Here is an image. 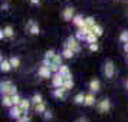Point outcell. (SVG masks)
<instances>
[{"mask_svg": "<svg viewBox=\"0 0 128 122\" xmlns=\"http://www.w3.org/2000/svg\"><path fill=\"white\" fill-rule=\"evenodd\" d=\"M29 32L32 33V35H38V33H39V26H38L33 20L29 22Z\"/></svg>", "mask_w": 128, "mask_h": 122, "instance_id": "e0dca14e", "label": "cell"}, {"mask_svg": "<svg viewBox=\"0 0 128 122\" xmlns=\"http://www.w3.org/2000/svg\"><path fill=\"white\" fill-rule=\"evenodd\" d=\"M2 104H3V106H9V108H12V106H13L12 96H9V95H3V99H2Z\"/></svg>", "mask_w": 128, "mask_h": 122, "instance_id": "2e32d148", "label": "cell"}, {"mask_svg": "<svg viewBox=\"0 0 128 122\" xmlns=\"http://www.w3.org/2000/svg\"><path fill=\"white\" fill-rule=\"evenodd\" d=\"M120 40L124 42V43H128V32H122L121 36H120Z\"/></svg>", "mask_w": 128, "mask_h": 122, "instance_id": "4dcf8cb0", "label": "cell"}, {"mask_svg": "<svg viewBox=\"0 0 128 122\" xmlns=\"http://www.w3.org/2000/svg\"><path fill=\"white\" fill-rule=\"evenodd\" d=\"M74 17H75L74 16V7H66L64 10V19L65 20H74Z\"/></svg>", "mask_w": 128, "mask_h": 122, "instance_id": "30bf717a", "label": "cell"}, {"mask_svg": "<svg viewBox=\"0 0 128 122\" xmlns=\"http://www.w3.org/2000/svg\"><path fill=\"white\" fill-rule=\"evenodd\" d=\"M95 24H96V23H95V19H94V17H86V19H85V27L92 29Z\"/></svg>", "mask_w": 128, "mask_h": 122, "instance_id": "44dd1931", "label": "cell"}, {"mask_svg": "<svg viewBox=\"0 0 128 122\" xmlns=\"http://www.w3.org/2000/svg\"><path fill=\"white\" fill-rule=\"evenodd\" d=\"M49 69H50V72L55 75V73H59L60 66H59V65H56V63H50V65H49Z\"/></svg>", "mask_w": 128, "mask_h": 122, "instance_id": "4316f807", "label": "cell"}, {"mask_svg": "<svg viewBox=\"0 0 128 122\" xmlns=\"http://www.w3.org/2000/svg\"><path fill=\"white\" fill-rule=\"evenodd\" d=\"M84 101H85V95L82 92L76 93V96L74 98V102H75V104H84Z\"/></svg>", "mask_w": 128, "mask_h": 122, "instance_id": "ffe728a7", "label": "cell"}, {"mask_svg": "<svg viewBox=\"0 0 128 122\" xmlns=\"http://www.w3.org/2000/svg\"><path fill=\"white\" fill-rule=\"evenodd\" d=\"M104 73H105V76H106V78H112V76H114V73H115V66H114V63H112L111 60H106V62H105Z\"/></svg>", "mask_w": 128, "mask_h": 122, "instance_id": "3957f363", "label": "cell"}, {"mask_svg": "<svg viewBox=\"0 0 128 122\" xmlns=\"http://www.w3.org/2000/svg\"><path fill=\"white\" fill-rule=\"evenodd\" d=\"M127 62H128V56H127Z\"/></svg>", "mask_w": 128, "mask_h": 122, "instance_id": "b9f144b4", "label": "cell"}, {"mask_svg": "<svg viewBox=\"0 0 128 122\" xmlns=\"http://www.w3.org/2000/svg\"><path fill=\"white\" fill-rule=\"evenodd\" d=\"M18 122H30V118L28 115H23L20 119H18Z\"/></svg>", "mask_w": 128, "mask_h": 122, "instance_id": "836d02e7", "label": "cell"}, {"mask_svg": "<svg viewBox=\"0 0 128 122\" xmlns=\"http://www.w3.org/2000/svg\"><path fill=\"white\" fill-rule=\"evenodd\" d=\"M65 49H69V50H72L74 53L79 52V50H81V46H79V43L76 40V37L69 36V37L66 39V42H65Z\"/></svg>", "mask_w": 128, "mask_h": 122, "instance_id": "7a4b0ae2", "label": "cell"}, {"mask_svg": "<svg viewBox=\"0 0 128 122\" xmlns=\"http://www.w3.org/2000/svg\"><path fill=\"white\" fill-rule=\"evenodd\" d=\"M23 115H24V112L22 111L20 106H12V108H10V116H12V118H14V119H20Z\"/></svg>", "mask_w": 128, "mask_h": 122, "instance_id": "8992f818", "label": "cell"}, {"mask_svg": "<svg viewBox=\"0 0 128 122\" xmlns=\"http://www.w3.org/2000/svg\"><path fill=\"white\" fill-rule=\"evenodd\" d=\"M65 83V78L60 73H55V75L52 76V85L55 88H62Z\"/></svg>", "mask_w": 128, "mask_h": 122, "instance_id": "277c9868", "label": "cell"}, {"mask_svg": "<svg viewBox=\"0 0 128 122\" xmlns=\"http://www.w3.org/2000/svg\"><path fill=\"white\" fill-rule=\"evenodd\" d=\"M92 33L96 35V36H101L102 33H104V30H102V27H101L99 24H95V26L92 27Z\"/></svg>", "mask_w": 128, "mask_h": 122, "instance_id": "603a6c76", "label": "cell"}, {"mask_svg": "<svg viewBox=\"0 0 128 122\" xmlns=\"http://www.w3.org/2000/svg\"><path fill=\"white\" fill-rule=\"evenodd\" d=\"M127 89H128V79H127Z\"/></svg>", "mask_w": 128, "mask_h": 122, "instance_id": "60d3db41", "label": "cell"}, {"mask_svg": "<svg viewBox=\"0 0 128 122\" xmlns=\"http://www.w3.org/2000/svg\"><path fill=\"white\" fill-rule=\"evenodd\" d=\"M50 75H52V72L49 69V66L45 63H42V66L39 68V76L40 78H50Z\"/></svg>", "mask_w": 128, "mask_h": 122, "instance_id": "ba28073f", "label": "cell"}, {"mask_svg": "<svg viewBox=\"0 0 128 122\" xmlns=\"http://www.w3.org/2000/svg\"><path fill=\"white\" fill-rule=\"evenodd\" d=\"M3 32H4L6 37H12L13 33H14V32H13V27H12V26H6V27L3 29Z\"/></svg>", "mask_w": 128, "mask_h": 122, "instance_id": "d4e9b609", "label": "cell"}, {"mask_svg": "<svg viewBox=\"0 0 128 122\" xmlns=\"http://www.w3.org/2000/svg\"><path fill=\"white\" fill-rule=\"evenodd\" d=\"M62 55H56V58H55V63L59 65V66H62Z\"/></svg>", "mask_w": 128, "mask_h": 122, "instance_id": "1f68e13d", "label": "cell"}, {"mask_svg": "<svg viewBox=\"0 0 128 122\" xmlns=\"http://www.w3.org/2000/svg\"><path fill=\"white\" fill-rule=\"evenodd\" d=\"M7 7H9L7 4H3V6H2V9H3V10H7Z\"/></svg>", "mask_w": 128, "mask_h": 122, "instance_id": "f35d334b", "label": "cell"}, {"mask_svg": "<svg viewBox=\"0 0 128 122\" xmlns=\"http://www.w3.org/2000/svg\"><path fill=\"white\" fill-rule=\"evenodd\" d=\"M89 50L96 52V50H98V43H92V45H89Z\"/></svg>", "mask_w": 128, "mask_h": 122, "instance_id": "e575fe53", "label": "cell"}, {"mask_svg": "<svg viewBox=\"0 0 128 122\" xmlns=\"http://www.w3.org/2000/svg\"><path fill=\"white\" fill-rule=\"evenodd\" d=\"M66 92H68V91H66L64 86L62 88H56V89L53 91V96H55V98H59V99H65Z\"/></svg>", "mask_w": 128, "mask_h": 122, "instance_id": "9c48e42d", "label": "cell"}, {"mask_svg": "<svg viewBox=\"0 0 128 122\" xmlns=\"http://www.w3.org/2000/svg\"><path fill=\"white\" fill-rule=\"evenodd\" d=\"M111 108V102L108 101V99H102L101 102L98 104V111L101 112V114H105V112H108Z\"/></svg>", "mask_w": 128, "mask_h": 122, "instance_id": "52a82bcc", "label": "cell"}, {"mask_svg": "<svg viewBox=\"0 0 128 122\" xmlns=\"http://www.w3.org/2000/svg\"><path fill=\"white\" fill-rule=\"evenodd\" d=\"M35 111L38 112V114H45L48 109H46V106H45V104L42 102V104H39V105H36L35 106Z\"/></svg>", "mask_w": 128, "mask_h": 122, "instance_id": "7402d4cb", "label": "cell"}, {"mask_svg": "<svg viewBox=\"0 0 128 122\" xmlns=\"http://www.w3.org/2000/svg\"><path fill=\"white\" fill-rule=\"evenodd\" d=\"M74 55H75V53L72 52V50H69V49H64V52H62V56H64L65 59H70Z\"/></svg>", "mask_w": 128, "mask_h": 122, "instance_id": "f1b7e54d", "label": "cell"}, {"mask_svg": "<svg viewBox=\"0 0 128 122\" xmlns=\"http://www.w3.org/2000/svg\"><path fill=\"white\" fill-rule=\"evenodd\" d=\"M76 122H86V119H84V118H81V119H78Z\"/></svg>", "mask_w": 128, "mask_h": 122, "instance_id": "ab89813d", "label": "cell"}, {"mask_svg": "<svg viewBox=\"0 0 128 122\" xmlns=\"http://www.w3.org/2000/svg\"><path fill=\"white\" fill-rule=\"evenodd\" d=\"M12 101H13V106H20V104H22V98L19 95L12 96Z\"/></svg>", "mask_w": 128, "mask_h": 122, "instance_id": "83f0119b", "label": "cell"}, {"mask_svg": "<svg viewBox=\"0 0 128 122\" xmlns=\"http://www.w3.org/2000/svg\"><path fill=\"white\" fill-rule=\"evenodd\" d=\"M39 1H40V0H30L32 4H39Z\"/></svg>", "mask_w": 128, "mask_h": 122, "instance_id": "d590c367", "label": "cell"}, {"mask_svg": "<svg viewBox=\"0 0 128 122\" xmlns=\"http://www.w3.org/2000/svg\"><path fill=\"white\" fill-rule=\"evenodd\" d=\"M95 104V96H94V93H88L85 95V101H84V105H86V106H91V105Z\"/></svg>", "mask_w": 128, "mask_h": 122, "instance_id": "9a60e30c", "label": "cell"}, {"mask_svg": "<svg viewBox=\"0 0 128 122\" xmlns=\"http://www.w3.org/2000/svg\"><path fill=\"white\" fill-rule=\"evenodd\" d=\"M0 89H2V93H3V95H9V96L18 95L16 88L13 86V83L10 81H3L2 83H0Z\"/></svg>", "mask_w": 128, "mask_h": 122, "instance_id": "6da1fadb", "label": "cell"}, {"mask_svg": "<svg viewBox=\"0 0 128 122\" xmlns=\"http://www.w3.org/2000/svg\"><path fill=\"white\" fill-rule=\"evenodd\" d=\"M124 50L128 53V43H125V45H124Z\"/></svg>", "mask_w": 128, "mask_h": 122, "instance_id": "74e56055", "label": "cell"}, {"mask_svg": "<svg viewBox=\"0 0 128 122\" xmlns=\"http://www.w3.org/2000/svg\"><path fill=\"white\" fill-rule=\"evenodd\" d=\"M74 23H75L79 29H82V27H85V19L82 17L81 14H76L75 17H74Z\"/></svg>", "mask_w": 128, "mask_h": 122, "instance_id": "8fae6325", "label": "cell"}, {"mask_svg": "<svg viewBox=\"0 0 128 122\" xmlns=\"http://www.w3.org/2000/svg\"><path fill=\"white\" fill-rule=\"evenodd\" d=\"M9 62L12 65V68H14V69H18L19 66H20V60H19V58H16V56H12V58L9 59Z\"/></svg>", "mask_w": 128, "mask_h": 122, "instance_id": "ac0fdd59", "label": "cell"}, {"mask_svg": "<svg viewBox=\"0 0 128 122\" xmlns=\"http://www.w3.org/2000/svg\"><path fill=\"white\" fill-rule=\"evenodd\" d=\"M59 73H60L62 76H66V75H69L70 73V70H69V68H68L66 65H62L60 69H59Z\"/></svg>", "mask_w": 128, "mask_h": 122, "instance_id": "cb8c5ba5", "label": "cell"}, {"mask_svg": "<svg viewBox=\"0 0 128 122\" xmlns=\"http://www.w3.org/2000/svg\"><path fill=\"white\" fill-rule=\"evenodd\" d=\"M55 58H56V52H55V50H48V52L45 53V60H43V63L48 65V66L50 63H55Z\"/></svg>", "mask_w": 128, "mask_h": 122, "instance_id": "5b68a950", "label": "cell"}, {"mask_svg": "<svg viewBox=\"0 0 128 122\" xmlns=\"http://www.w3.org/2000/svg\"><path fill=\"white\" fill-rule=\"evenodd\" d=\"M0 68H2V70H3V72H9V70L12 69V65H10V62H9L7 59H3V58H2Z\"/></svg>", "mask_w": 128, "mask_h": 122, "instance_id": "5bb4252c", "label": "cell"}, {"mask_svg": "<svg viewBox=\"0 0 128 122\" xmlns=\"http://www.w3.org/2000/svg\"><path fill=\"white\" fill-rule=\"evenodd\" d=\"M64 88L66 89V91H69V89H72V88H74V79H70V81H65Z\"/></svg>", "mask_w": 128, "mask_h": 122, "instance_id": "f546056e", "label": "cell"}, {"mask_svg": "<svg viewBox=\"0 0 128 122\" xmlns=\"http://www.w3.org/2000/svg\"><path fill=\"white\" fill-rule=\"evenodd\" d=\"M30 105H32V101H29V99H22L20 108H22V111L24 112V115H26V114H28V111L30 109Z\"/></svg>", "mask_w": 128, "mask_h": 122, "instance_id": "4fadbf2b", "label": "cell"}, {"mask_svg": "<svg viewBox=\"0 0 128 122\" xmlns=\"http://www.w3.org/2000/svg\"><path fill=\"white\" fill-rule=\"evenodd\" d=\"M0 37H2V39H3V37H6V35H4V32H3V30L0 32Z\"/></svg>", "mask_w": 128, "mask_h": 122, "instance_id": "8d00e7d4", "label": "cell"}, {"mask_svg": "<svg viewBox=\"0 0 128 122\" xmlns=\"http://www.w3.org/2000/svg\"><path fill=\"white\" fill-rule=\"evenodd\" d=\"M30 101H32V104H35V106L43 102V99H42V95H39V93H35V95H33V98L30 99Z\"/></svg>", "mask_w": 128, "mask_h": 122, "instance_id": "d6986e66", "label": "cell"}, {"mask_svg": "<svg viewBox=\"0 0 128 122\" xmlns=\"http://www.w3.org/2000/svg\"><path fill=\"white\" fill-rule=\"evenodd\" d=\"M52 116H53L52 111H46V112L43 114V118H45V119H52Z\"/></svg>", "mask_w": 128, "mask_h": 122, "instance_id": "d6a6232c", "label": "cell"}, {"mask_svg": "<svg viewBox=\"0 0 128 122\" xmlns=\"http://www.w3.org/2000/svg\"><path fill=\"white\" fill-rule=\"evenodd\" d=\"M99 88H101V83H99L98 79H92V81L89 82V89H91V92H98Z\"/></svg>", "mask_w": 128, "mask_h": 122, "instance_id": "7c38bea8", "label": "cell"}, {"mask_svg": "<svg viewBox=\"0 0 128 122\" xmlns=\"http://www.w3.org/2000/svg\"><path fill=\"white\" fill-rule=\"evenodd\" d=\"M96 39H98V36H96V35H94V33H91V35L88 36V37L85 39V40H86L88 43H89V45H92V43H96Z\"/></svg>", "mask_w": 128, "mask_h": 122, "instance_id": "484cf974", "label": "cell"}]
</instances>
